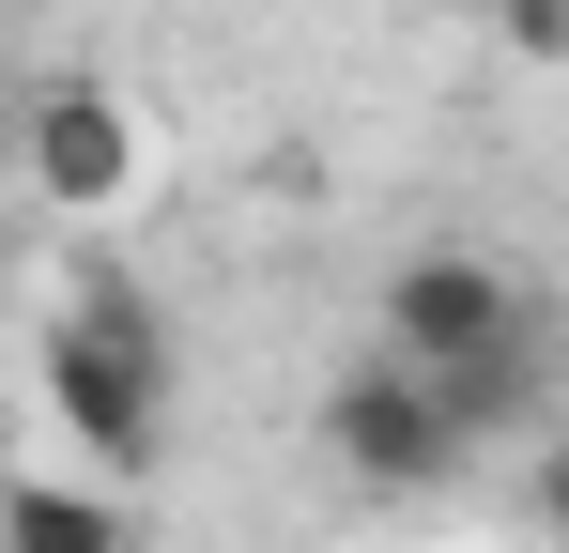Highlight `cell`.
I'll use <instances>...</instances> for the list:
<instances>
[{
	"label": "cell",
	"instance_id": "obj_7",
	"mask_svg": "<svg viewBox=\"0 0 569 553\" xmlns=\"http://www.w3.org/2000/svg\"><path fill=\"white\" fill-rule=\"evenodd\" d=\"M462 16H492L523 62H555V47H569V0H462Z\"/></svg>",
	"mask_w": 569,
	"mask_h": 553
},
{
	"label": "cell",
	"instance_id": "obj_6",
	"mask_svg": "<svg viewBox=\"0 0 569 553\" xmlns=\"http://www.w3.org/2000/svg\"><path fill=\"white\" fill-rule=\"evenodd\" d=\"M431 384H447V415H462L477 446L539 415V369H523V339H492V354H462V369H431Z\"/></svg>",
	"mask_w": 569,
	"mask_h": 553
},
{
	"label": "cell",
	"instance_id": "obj_9",
	"mask_svg": "<svg viewBox=\"0 0 569 553\" xmlns=\"http://www.w3.org/2000/svg\"><path fill=\"white\" fill-rule=\"evenodd\" d=\"M0 276H16V247H0Z\"/></svg>",
	"mask_w": 569,
	"mask_h": 553
},
{
	"label": "cell",
	"instance_id": "obj_1",
	"mask_svg": "<svg viewBox=\"0 0 569 553\" xmlns=\"http://www.w3.org/2000/svg\"><path fill=\"white\" fill-rule=\"evenodd\" d=\"M47 415L93 446V476H154L170 461V308L139 292L123 262H78L62 323H47Z\"/></svg>",
	"mask_w": 569,
	"mask_h": 553
},
{
	"label": "cell",
	"instance_id": "obj_4",
	"mask_svg": "<svg viewBox=\"0 0 569 553\" xmlns=\"http://www.w3.org/2000/svg\"><path fill=\"white\" fill-rule=\"evenodd\" d=\"M16 154H31V184L62 200V215H108L123 184H139V108L108 78H47L31 108H16Z\"/></svg>",
	"mask_w": 569,
	"mask_h": 553
},
{
	"label": "cell",
	"instance_id": "obj_3",
	"mask_svg": "<svg viewBox=\"0 0 569 553\" xmlns=\"http://www.w3.org/2000/svg\"><path fill=\"white\" fill-rule=\"evenodd\" d=\"M492 339H523V292H508V262H477V247H416V262L385 276V354L462 369V354H492Z\"/></svg>",
	"mask_w": 569,
	"mask_h": 553
},
{
	"label": "cell",
	"instance_id": "obj_2",
	"mask_svg": "<svg viewBox=\"0 0 569 553\" xmlns=\"http://www.w3.org/2000/svg\"><path fill=\"white\" fill-rule=\"evenodd\" d=\"M323 461L355 476V492H447L477 461V431L447 415V384L416 354H355L339 384H323Z\"/></svg>",
	"mask_w": 569,
	"mask_h": 553
},
{
	"label": "cell",
	"instance_id": "obj_5",
	"mask_svg": "<svg viewBox=\"0 0 569 553\" xmlns=\"http://www.w3.org/2000/svg\"><path fill=\"white\" fill-rule=\"evenodd\" d=\"M0 553H139L123 476H0Z\"/></svg>",
	"mask_w": 569,
	"mask_h": 553
},
{
	"label": "cell",
	"instance_id": "obj_8",
	"mask_svg": "<svg viewBox=\"0 0 569 553\" xmlns=\"http://www.w3.org/2000/svg\"><path fill=\"white\" fill-rule=\"evenodd\" d=\"M539 523H555V539H569V431H555V446H539Z\"/></svg>",
	"mask_w": 569,
	"mask_h": 553
}]
</instances>
